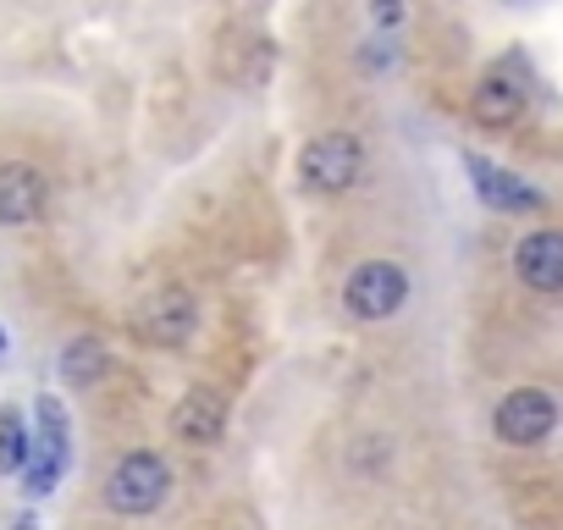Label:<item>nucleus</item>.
<instances>
[{"instance_id": "nucleus-7", "label": "nucleus", "mask_w": 563, "mask_h": 530, "mask_svg": "<svg viewBox=\"0 0 563 530\" xmlns=\"http://www.w3.org/2000/svg\"><path fill=\"white\" fill-rule=\"evenodd\" d=\"M45 172L29 161H7L0 166V227H34L45 216Z\"/></svg>"}, {"instance_id": "nucleus-15", "label": "nucleus", "mask_w": 563, "mask_h": 530, "mask_svg": "<svg viewBox=\"0 0 563 530\" xmlns=\"http://www.w3.org/2000/svg\"><path fill=\"white\" fill-rule=\"evenodd\" d=\"M12 530H40V519H29V514H23V519H18Z\"/></svg>"}, {"instance_id": "nucleus-6", "label": "nucleus", "mask_w": 563, "mask_h": 530, "mask_svg": "<svg viewBox=\"0 0 563 530\" xmlns=\"http://www.w3.org/2000/svg\"><path fill=\"white\" fill-rule=\"evenodd\" d=\"M464 172H470L475 199L492 205V210H508V216H536V210H547V194H541V188H530L525 177L503 172V166L486 161V155H464Z\"/></svg>"}, {"instance_id": "nucleus-13", "label": "nucleus", "mask_w": 563, "mask_h": 530, "mask_svg": "<svg viewBox=\"0 0 563 530\" xmlns=\"http://www.w3.org/2000/svg\"><path fill=\"white\" fill-rule=\"evenodd\" d=\"M40 448H51V453H62V459H73V420H67V409H62V398H40Z\"/></svg>"}, {"instance_id": "nucleus-8", "label": "nucleus", "mask_w": 563, "mask_h": 530, "mask_svg": "<svg viewBox=\"0 0 563 530\" xmlns=\"http://www.w3.org/2000/svg\"><path fill=\"white\" fill-rule=\"evenodd\" d=\"M221 431H227V398H221V393L194 387V393L177 398V409H172V437H177V442H188V448H216Z\"/></svg>"}, {"instance_id": "nucleus-10", "label": "nucleus", "mask_w": 563, "mask_h": 530, "mask_svg": "<svg viewBox=\"0 0 563 530\" xmlns=\"http://www.w3.org/2000/svg\"><path fill=\"white\" fill-rule=\"evenodd\" d=\"M519 111H525V78H514V67L503 62V67H492V73L475 84L470 117H475L481 128H508V122H519Z\"/></svg>"}, {"instance_id": "nucleus-14", "label": "nucleus", "mask_w": 563, "mask_h": 530, "mask_svg": "<svg viewBox=\"0 0 563 530\" xmlns=\"http://www.w3.org/2000/svg\"><path fill=\"white\" fill-rule=\"evenodd\" d=\"M404 12H409L404 0H371V23H376L382 34H387V29H398V23H404Z\"/></svg>"}, {"instance_id": "nucleus-9", "label": "nucleus", "mask_w": 563, "mask_h": 530, "mask_svg": "<svg viewBox=\"0 0 563 530\" xmlns=\"http://www.w3.org/2000/svg\"><path fill=\"white\" fill-rule=\"evenodd\" d=\"M514 272L530 294H563V232H530L514 249Z\"/></svg>"}, {"instance_id": "nucleus-2", "label": "nucleus", "mask_w": 563, "mask_h": 530, "mask_svg": "<svg viewBox=\"0 0 563 530\" xmlns=\"http://www.w3.org/2000/svg\"><path fill=\"white\" fill-rule=\"evenodd\" d=\"M365 172V144L354 133H321L299 150V183L310 194H349Z\"/></svg>"}, {"instance_id": "nucleus-11", "label": "nucleus", "mask_w": 563, "mask_h": 530, "mask_svg": "<svg viewBox=\"0 0 563 530\" xmlns=\"http://www.w3.org/2000/svg\"><path fill=\"white\" fill-rule=\"evenodd\" d=\"M56 365H62V382H67V387H95V382L111 371V354H106V343H100V338H89V332H84V338H73V343L62 349V360H56Z\"/></svg>"}, {"instance_id": "nucleus-4", "label": "nucleus", "mask_w": 563, "mask_h": 530, "mask_svg": "<svg viewBox=\"0 0 563 530\" xmlns=\"http://www.w3.org/2000/svg\"><path fill=\"white\" fill-rule=\"evenodd\" d=\"M492 426H497V442H508V448H536V442H547L552 426H558V398H552L547 387H514V393L497 404Z\"/></svg>"}, {"instance_id": "nucleus-16", "label": "nucleus", "mask_w": 563, "mask_h": 530, "mask_svg": "<svg viewBox=\"0 0 563 530\" xmlns=\"http://www.w3.org/2000/svg\"><path fill=\"white\" fill-rule=\"evenodd\" d=\"M0 354H7V332H0Z\"/></svg>"}, {"instance_id": "nucleus-3", "label": "nucleus", "mask_w": 563, "mask_h": 530, "mask_svg": "<svg viewBox=\"0 0 563 530\" xmlns=\"http://www.w3.org/2000/svg\"><path fill=\"white\" fill-rule=\"evenodd\" d=\"M409 305V272L398 260H365L343 288V310L354 321H393Z\"/></svg>"}, {"instance_id": "nucleus-5", "label": "nucleus", "mask_w": 563, "mask_h": 530, "mask_svg": "<svg viewBox=\"0 0 563 530\" xmlns=\"http://www.w3.org/2000/svg\"><path fill=\"white\" fill-rule=\"evenodd\" d=\"M199 327V305L188 288H161L139 305V338L155 349H183Z\"/></svg>"}, {"instance_id": "nucleus-1", "label": "nucleus", "mask_w": 563, "mask_h": 530, "mask_svg": "<svg viewBox=\"0 0 563 530\" xmlns=\"http://www.w3.org/2000/svg\"><path fill=\"white\" fill-rule=\"evenodd\" d=\"M166 492H172V470H166V459L150 453V448L117 459V470L106 475V508H111V514H128V519L155 514V508L166 503Z\"/></svg>"}, {"instance_id": "nucleus-12", "label": "nucleus", "mask_w": 563, "mask_h": 530, "mask_svg": "<svg viewBox=\"0 0 563 530\" xmlns=\"http://www.w3.org/2000/svg\"><path fill=\"white\" fill-rule=\"evenodd\" d=\"M34 459V431L18 409H0V475H23Z\"/></svg>"}]
</instances>
